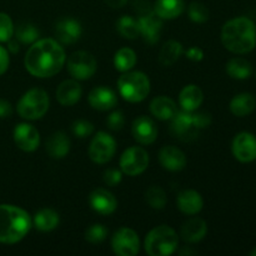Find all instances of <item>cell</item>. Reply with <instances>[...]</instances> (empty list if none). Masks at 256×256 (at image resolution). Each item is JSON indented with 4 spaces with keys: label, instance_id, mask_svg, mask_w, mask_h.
<instances>
[{
    "label": "cell",
    "instance_id": "1",
    "mask_svg": "<svg viewBox=\"0 0 256 256\" xmlns=\"http://www.w3.org/2000/svg\"><path fill=\"white\" fill-rule=\"evenodd\" d=\"M65 52L54 39L36 40L25 55V69L36 78H50L64 66Z\"/></svg>",
    "mask_w": 256,
    "mask_h": 256
},
{
    "label": "cell",
    "instance_id": "2",
    "mask_svg": "<svg viewBox=\"0 0 256 256\" xmlns=\"http://www.w3.org/2000/svg\"><path fill=\"white\" fill-rule=\"evenodd\" d=\"M222 42L234 54H248L256 46V25L246 16L234 18L222 29Z\"/></svg>",
    "mask_w": 256,
    "mask_h": 256
},
{
    "label": "cell",
    "instance_id": "3",
    "mask_svg": "<svg viewBox=\"0 0 256 256\" xmlns=\"http://www.w3.org/2000/svg\"><path fill=\"white\" fill-rule=\"evenodd\" d=\"M32 225L28 212L14 205H0V242L15 244L26 236Z\"/></svg>",
    "mask_w": 256,
    "mask_h": 256
},
{
    "label": "cell",
    "instance_id": "4",
    "mask_svg": "<svg viewBox=\"0 0 256 256\" xmlns=\"http://www.w3.org/2000/svg\"><path fill=\"white\" fill-rule=\"evenodd\" d=\"M212 124V115L205 112H178L172 119L170 134L182 142H192L200 132Z\"/></svg>",
    "mask_w": 256,
    "mask_h": 256
},
{
    "label": "cell",
    "instance_id": "5",
    "mask_svg": "<svg viewBox=\"0 0 256 256\" xmlns=\"http://www.w3.org/2000/svg\"><path fill=\"white\" fill-rule=\"evenodd\" d=\"M178 235L168 225H160L150 230L145 238V252L150 256L172 255L178 248Z\"/></svg>",
    "mask_w": 256,
    "mask_h": 256
},
{
    "label": "cell",
    "instance_id": "6",
    "mask_svg": "<svg viewBox=\"0 0 256 256\" xmlns=\"http://www.w3.org/2000/svg\"><path fill=\"white\" fill-rule=\"evenodd\" d=\"M120 95L130 102H140L149 95V78L142 72H125L118 80Z\"/></svg>",
    "mask_w": 256,
    "mask_h": 256
},
{
    "label": "cell",
    "instance_id": "7",
    "mask_svg": "<svg viewBox=\"0 0 256 256\" xmlns=\"http://www.w3.org/2000/svg\"><path fill=\"white\" fill-rule=\"evenodd\" d=\"M18 112L22 119L38 120L49 109V95L42 89H30L18 102Z\"/></svg>",
    "mask_w": 256,
    "mask_h": 256
},
{
    "label": "cell",
    "instance_id": "8",
    "mask_svg": "<svg viewBox=\"0 0 256 256\" xmlns=\"http://www.w3.org/2000/svg\"><path fill=\"white\" fill-rule=\"evenodd\" d=\"M96 60L88 52H75L68 59V72L74 79H90L96 72Z\"/></svg>",
    "mask_w": 256,
    "mask_h": 256
},
{
    "label": "cell",
    "instance_id": "9",
    "mask_svg": "<svg viewBox=\"0 0 256 256\" xmlns=\"http://www.w3.org/2000/svg\"><path fill=\"white\" fill-rule=\"evenodd\" d=\"M149 166V154L140 146H132L122 152L120 158L122 172L129 176H136Z\"/></svg>",
    "mask_w": 256,
    "mask_h": 256
},
{
    "label": "cell",
    "instance_id": "10",
    "mask_svg": "<svg viewBox=\"0 0 256 256\" xmlns=\"http://www.w3.org/2000/svg\"><path fill=\"white\" fill-rule=\"evenodd\" d=\"M116 144L112 135L99 132L92 140L89 146V156L96 164H105L114 156Z\"/></svg>",
    "mask_w": 256,
    "mask_h": 256
},
{
    "label": "cell",
    "instance_id": "11",
    "mask_svg": "<svg viewBox=\"0 0 256 256\" xmlns=\"http://www.w3.org/2000/svg\"><path fill=\"white\" fill-rule=\"evenodd\" d=\"M112 246L116 255L135 256L140 249L139 238L130 228H120L112 236Z\"/></svg>",
    "mask_w": 256,
    "mask_h": 256
},
{
    "label": "cell",
    "instance_id": "12",
    "mask_svg": "<svg viewBox=\"0 0 256 256\" xmlns=\"http://www.w3.org/2000/svg\"><path fill=\"white\" fill-rule=\"evenodd\" d=\"M232 154L240 162H252L256 160V138L252 132H239L232 140Z\"/></svg>",
    "mask_w": 256,
    "mask_h": 256
},
{
    "label": "cell",
    "instance_id": "13",
    "mask_svg": "<svg viewBox=\"0 0 256 256\" xmlns=\"http://www.w3.org/2000/svg\"><path fill=\"white\" fill-rule=\"evenodd\" d=\"M14 142L22 152H34L40 144V134L34 125L22 122L14 129Z\"/></svg>",
    "mask_w": 256,
    "mask_h": 256
},
{
    "label": "cell",
    "instance_id": "14",
    "mask_svg": "<svg viewBox=\"0 0 256 256\" xmlns=\"http://www.w3.org/2000/svg\"><path fill=\"white\" fill-rule=\"evenodd\" d=\"M138 24H139V32L142 35L145 42L154 45L159 42L162 30V19H160L154 12L140 15Z\"/></svg>",
    "mask_w": 256,
    "mask_h": 256
},
{
    "label": "cell",
    "instance_id": "15",
    "mask_svg": "<svg viewBox=\"0 0 256 256\" xmlns=\"http://www.w3.org/2000/svg\"><path fill=\"white\" fill-rule=\"evenodd\" d=\"M132 136L139 144L150 145L156 140L158 128L155 122L148 116H139L132 122Z\"/></svg>",
    "mask_w": 256,
    "mask_h": 256
},
{
    "label": "cell",
    "instance_id": "16",
    "mask_svg": "<svg viewBox=\"0 0 256 256\" xmlns=\"http://www.w3.org/2000/svg\"><path fill=\"white\" fill-rule=\"evenodd\" d=\"M90 206L100 215H110L116 210L118 202L106 189H95L89 195Z\"/></svg>",
    "mask_w": 256,
    "mask_h": 256
},
{
    "label": "cell",
    "instance_id": "17",
    "mask_svg": "<svg viewBox=\"0 0 256 256\" xmlns=\"http://www.w3.org/2000/svg\"><path fill=\"white\" fill-rule=\"evenodd\" d=\"M82 25L78 20L64 18L55 24V35L62 44H74L82 36Z\"/></svg>",
    "mask_w": 256,
    "mask_h": 256
},
{
    "label": "cell",
    "instance_id": "18",
    "mask_svg": "<svg viewBox=\"0 0 256 256\" xmlns=\"http://www.w3.org/2000/svg\"><path fill=\"white\" fill-rule=\"evenodd\" d=\"M89 104L92 109L99 112H108L116 106L118 96L110 88L96 86L90 92Z\"/></svg>",
    "mask_w": 256,
    "mask_h": 256
},
{
    "label": "cell",
    "instance_id": "19",
    "mask_svg": "<svg viewBox=\"0 0 256 256\" xmlns=\"http://www.w3.org/2000/svg\"><path fill=\"white\" fill-rule=\"evenodd\" d=\"M159 162L162 166L169 172H180L186 165V156L180 149L169 145L160 149Z\"/></svg>",
    "mask_w": 256,
    "mask_h": 256
},
{
    "label": "cell",
    "instance_id": "20",
    "mask_svg": "<svg viewBox=\"0 0 256 256\" xmlns=\"http://www.w3.org/2000/svg\"><path fill=\"white\" fill-rule=\"evenodd\" d=\"M82 94V86L76 80H64L56 89V99L62 106L76 104Z\"/></svg>",
    "mask_w": 256,
    "mask_h": 256
},
{
    "label": "cell",
    "instance_id": "21",
    "mask_svg": "<svg viewBox=\"0 0 256 256\" xmlns=\"http://www.w3.org/2000/svg\"><path fill=\"white\" fill-rule=\"evenodd\" d=\"M176 204L180 212L184 214L195 215L202 209L204 202H202V195L195 190H184L178 195Z\"/></svg>",
    "mask_w": 256,
    "mask_h": 256
},
{
    "label": "cell",
    "instance_id": "22",
    "mask_svg": "<svg viewBox=\"0 0 256 256\" xmlns=\"http://www.w3.org/2000/svg\"><path fill=\"white\" fill-rule=\"evenodd\" d=\"M150 112L159 120H172L176 115L178 106L174 100L162 95L150 102Z\"/></svg>",
    "mask_w": 256,
    "mask_h": 256
},
{
    "label": "cell",
    "instance_id": "23",
    "mask_svg": "<svg viewBox=\"0 0 256 256\" xmlns=\"http://www.w3.org/2000/svg\"><path fill=\"white\" fill-rule=\"evenodd\" d=\"M208 225L200 218H192L182 226V236L188 242H198L206 235Z\"/></svg>",
    "mask_w": 256,
    "mask_h": 256
},
{
    "label": "cell",
    "instance_id": "24",
    "mask_svg": "<svg viewBox=\"0 0 256 256\" xmlns=\"http://www.w3.org/2000/svg\"><path fill=\"white\" fill-rule=\"evenodd\" d=\"M202 100H204V94H202V89L194 84L186 85L182 90L179 96L180 106L182 108V110H186V112L198 110V108L202 105Z\"/></svg>",
    "mask_w": 256,
    "mask_h": 256
},
{
    "label": "cell",
    "instance_id": "25",
    "mask_svg": "<svg viewBox=\"0 0 256 256\" xmlns=\"http://www.w3.org/2000/svg\"><path fill=\"white\" fill-rule=\"evenodd\" d=\"M185 9L184 0H156L154 4L155 14L160 19H175L180 16Z\"/></svg>",
    "mask_w": 256,
    "mask_h": 256
},
{
    "label": "cell",
    "instance_id": "26",
    "mask_svg": "<svg viewBox=\"0 0 256 256\" xmlns=\"http://www.w3.org/2000/svg\"><path fill=\"white\" fill-rule=\"evenodd\" d=\"M70 150V140L66 134L62 132H56L48 139L46 152L52 159H62L66 156Z\"/></svg>",
    "mask_w": 256,
    "mask_h": 256
},
{
    "label": "cell",
    "instance_id": "27",
    "mask_svg": "<svg viewBox=\"0 0 256 256\" xmlns=\"http://www.w3.org/2000/svg\"><path fill=\"white\" fill-rule=\"evenodd\" d=\"M256 108V99L250 92H242L235 95L230 102V112L235 116L244 118L252 114Z\"/></svg>",
    "mask_w": 256,
    "mask_h": 256
},
{
    "label": "cell",
    "instance_id": "28",
    "mask_svg": "<svg viewBox=\"0 0 256 256\" xmlns=\"http://www.w3.org/2000/svg\"><path fill=\"white\" fill-rule=\"evenodd\" d=\"M226 72L236 80H246L252 74V65L244 58H232L226 64Z\"/></svg>",
    "mask_w": 256,
    "mask_h": 256
},
{
    "label": "cell",
    "instance_id": "29",
    "mask_svg": "<svg viewBox=\"0 0 256 256\" xmlns=\"http://www.w3.org/2000/svg\"><path fill=\"white\" fill-rule=\"evenodd\" d=\"M182 45L176 40H169L162 45L159 52V62L162 66H172L182 55Z\"/></svg>",
    "mask_w": 256,
    "mask_h": 256
},
{
    "label": "cell",
    "instance_id": "30",
    "mask_svg": "<svg viewBox=\"0 0 256 256\" xmlns=\"http://www.w3.org/2000/svg\"><path fill=\"white\" fill-rule=\"evenodd\" d=\"M59 214L52 209H42L35 214L32 224L40 232H52L59 225Z\"/></svg>",
    "mask_w": 256,
    "mask_h": 256
},
{
    "label": "cell",
    "instance_id": "31",
    "mask_svg": "<svg viewBox=\"0 0 256 256\" xmlns=\"http://www.w3.org/2000/svg\"><path fill=\"white\" fill-rule=\"evenodd\" d=\"M136 64V54L130 48H122L118 50L114 56V65L115 69L119 72H125L132 70Z\"/></svg>",
    "mask_w": 256,
    "mask_h": 256
},
{
    "label": "cell",
    "instance_id": "32",
    "mask_svg": "<svg viewBox=\"0 0 256 256\" xmlns=\"http://www.w3.org/2000/svg\"><path fill=\"white\" fill-rule=\"evenodd\" d=\"M116 29L119 34L125 39H136L138 35L140 34L138 20H135L132 16H129V15H124L118 20Z\"/></svg>",
    "mask_w": 256,
    "mask_h": 256
},
{
    "label": "cell",
    "instance_id": "33",
    "mask_svg": "<svg viewBox=\"0 0 256 256\" xmlns=\"http://www.w3.org/2000/svg\"><path fill=\"white\" fill-rule=\"evenodd\" d=\"M15 35H16V39L19 40L22 44H34L35 42L39 38L40 32L39 29L35 26L32 22H22L18 26L16 32H15Z\"/></svg>",
    "mask_w": 256,
    "mask_h": 256
},
{
    "label": "cell",
    "instance_id": "34",
    "mask_svg": "<svg viewBox=\"0 0 256 256\" xmlns=\"http://www.w3.org/2000/svg\"><path fill=\"white\" fill-rule=\"evenodd\" d=\"M145 200L152 209L156 210L164 209L168 202L165 192L160 186H156V185H152L145 192Z\"/></svg>",
    "mask_w": 256,
    "mask_h": 256
},
{
    "label": "cell",
    "instance_id": "35",
    "mask_svg": "<svg viewBox=\"0 0 256 256\" xmlns=\"http://www.w3.org/2000/svg\"><path fill=\"white\" fill-rule=\"evenodd\" d=\"M108 236V229L102 224H94L85 232V239L92 244H99L104 242Z\"/></svg>",
    "mask_w": 256,
    "mask_h": 256
},
{
    "label": "cell",
    "instance_id": "36",
    "mask_svg": "<svg viewBox=\"0 0 256 256\" xmlns=\"http://www.w3.org/2000/svg\"><path fill=\"white\" fill-rule=\"evenodd\" d=\"M189 12L190 19L194 22L202 24V22H208V19H209V10H208V8L205 6L204 4H202V2H192L189 6V12Z\"/></svg>",
    "mask_w": 256,
    "mask_h": 256
},
{
    "label": "cell",
    "instance_id": "37",
    "mask_svg": "<svg viewBox=\"0 0 256 256\" xmlns=\"http://www.w3.org/2000/svg\"><path fill=\"white\" fill-rule=\"evenodd\" d=\"M14 34V25L12 19L5 12H0V42H6Z\"/></svg>",
    "mask_w": 256,
    "mask_h": 256
},
{
    "label": "cell",
    "instance_id": "38",
    "mask_svg": "<svg viewBox=\"0 0 256 256\" xmlns=\"http://www.w3.org/2000/svg\"><path fill=\"white\" fill-rule=\"evenodd\" d=\"M72 134L80 139H85V138L90 136L94 132V125L88 120H76L72 122Z\"/></svg>",
    "mask_w": 256,
    "mask_h": 256
},
{
    "label": "cell",
    "instance_id": "39",
    "mask_svg": "<svg viewBox=\"0 0 256 256\" xmlns=\"http://www.w3.org/2000/svg\"><path fill=\"white\" fill-rule=\"evenodd\" d=\"M106 124H108V126H109V129L115 130V132H118V130H122V126H124V124H125L124 114H122L120 110H115V112H112V114L108 116Z\"/></svg>",
    "mask_w": 256,
    "mask_h": 256
},
{
    "label": "cell",
    "instance_id": "40",
    "mask_svg": "<svg viewBox=\"0 0 256 256\" xmlns=\"http://www.w3.org/2000/svg\"><path fill=\"white\" fill-rule=\"evenodd\" d=\"M122 172L116 169H109L104 172V182L109 186H115V185L120 184L122 176Z\"/></svg>",
    "mask_w": 256,
    "mask_h": 256
},
{
    "label": "cell",
    "instance_id": "41",
    "mask_svg": "<svg viewBox=\"0 0 256 256\" xmlns=\"http://www.w3.org/2000/svg\"><path fill=\"white\" fill-rule=\"evenodd\" d=\"M134 9L136 10V12H139L140 15H144L146 14V12H154L152 5H150L149 0H135Z\"/></svg>",
    "mask_w": 256,
    "mask_h": 256
},
{
    "label": "cell",
    "instance_id": "42",
    "mask_svg": "<svg viewBox=\"0 0 256 256\" xmlns=\"http://www.w3.org/2000/svg\"><path fill=\"white\" fill-rule=\"evenodd\" d=\"M186 58L192 62H202L204 58V52L199 46H192L186 52Z\"/></svg>",
    "mask_w": 256,
    "mask_h": 256
},
{
    "label": "cell",
    "instance_id": "43",
    "mask_svg": "<svg viewBox=\"0 0 256 256\" xmlns=\"http://www.w3.org/2000/svg\"><path fill=\"white\" fill-rule=\"evenodd\" d=\"M9 66V55L5 48L0 45V75L4 74Z\"/></svg>",
    "mask_w": 256,
    "mask_h": 256
},
{
    "label": "cell",
    "instance_id": "44",
    "mask_svg": "<svg viewBox=\"0 0 256 256\" xmlns=\"http://www.w3.org/2000/svg\"><path fill=\"white\" fill-rule=\"evenodd\" d=\"M12 112V104L6 100L0 99V119H5V118H9Z\"/></svg>",
    "mask_w": 256,
    "mask_h": 256
},
{
    "label": "cell",
    "instance_id": "45",
    "mask_svg": "<svg viewBox=\"0 0 256 256\" xmlns=\"http://www.w3.org/2000/svg\"><path fill=\"white\" fill-rule=\"evenodd\" d=\"M105 4L109 5L112 9H119V8H122L128 2V0H104Z\"/></svg>",
    "mask_w": 256,
    "mask_h": 256
},
{
    "label": "cell",
    "instance_id": "46",
    "mask_svg": "<svg viewBox=\"0 0 256 256\" xmlns=\"http://www.w3.org/2000/svg\"><path fill=\"white\" fill-rule=\"evenodd\" d=\"M9 50L12 52H14V54H15V52H19V46H18V42L9 40Z\"/></svg>",
    "mask_w": 256,
    "mask_h": 256
},
{
    "label": "cell",
    "instance_id": "47",
    "mask_svg": "<svg viewBox=\"0 0 256 256\" xmlns=\"http://www.w3.org/2000/svg\"><path fill=\"white\" fill-rule=\"evenodd\" d=\"M250 255H252V256H256V249L252 250V252H250Z\"/></svg>",
    "mask_w": 256,
    "mask_h": 256
}]
</instances>
